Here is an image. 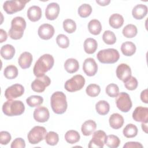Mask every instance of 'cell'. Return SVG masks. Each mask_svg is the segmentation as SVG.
Instances as JSON below:
<instances>
[{
    "mask_svg": "<svg viewBox=\"0 0 148 148\" xmlns=\"http://www.w3.org/2000/svg\"><path fill=\"white\" fill-rule=\"evenodd\" d=\"M80 138L79 132L75 130H69L65 134V140L70 144H74L79 141Z\"/></svg>",
    "mask_w": 148,
    "mask_h": 148,
    "instance_id": "obj_32",
    "label": "cell"
},
{
    "mask_svg": "<svg viewBox=\"0 0 148 148\" xmlns=\"http://www.w3.org/2000/svg\"><path fill=\"white\" fill-rule=\"evenodd\" d=\"M3 75L5 77L8 79H15L18 75V69L13 65H8L5 68Z\"/></svg>",
    "mask_w": 148,
    "mask_h": 148,
    "instance_id": "obj_34",
    "label": "cell"
},
{
    "mask_svg": "<svg viewBox=\"0 0 148 148\" xmlns=\"http://www.w3.org/2000/svg\"><path fill=\"white\" fill-rule=\"evenodd\" d=\"M143 145L138 142H128L123 146L124 148H142Z\"/></svg>",
    "mask_w": 148,
    "mask_h": 148,
    "instance_id": "obj_47",
    "label": "cell"
},
{
    "mask_svg": "<svg viewBox=\"0 0 148 148\" xmlns=\"http://www.w3.org/2000/svg\"><path fill=\"white\" fill-rule=\"evenodd\" d=\"M117 77L124 83L131 76V69L129 65L126 64H120L116 68Z\"/></svg>",
    "mask_w": 148,
    "mask_h": 148,
    "instance_id": "obj_16",
    "label": "cell"
},
{
    "mask_svg": "<svg viewBox=\"0 0 148 148\" xmlns=\"http://www.w3.org/2000/svg\"><path fill=\"white\" fill-rule=\"evenodd\" d=\"M51 83V80L49 76L44 75L36 78L31 83L32 90L36 92H42Z\"/></svg>",
    "mask_w": 148,
    "mask_h": 148,
    "instance_id": "obj_10",
    "label": "cell"
},
{
    "mask_svg": "<svg viewBox=\"0 0 148 148\" xmlns=\"http://www.w3.org/2000/svg\"><path fill=\"white\" fill-rule=\"evenodd\" d=\"M110 126L115 130H117L122 127L123 125L124 120L123 117L117 113L112 114L109 119Z\"/></svg>",
    "mask_w": 148,
    "mask_h": 148,
    "instance_id": "obj_22",
    "label": "cell"
},
{
    "mask_svg": "<svg viewBox=\"0 0 148 148\" xmlns=\"http://www.w3.org/2000/svg\"><path fill=\"white\" fill-rule=\"evenodd\" d=\"M26 102L29 107H37L43 103V98L40 95H31L27 98Z\"/></svg>",
    "mask_w": 148,
    "mask_h": 148,
    "instance_id": "obj_35",
    "label": "cell"
},
{
    "mask_svg": "<svg viewBox=\"0 0 148 148\" xmlns=\"http://www.w3.org/2000/svg\"><path fill=\"white\" fill-rule=\"evenodd\" d=\"M120 140L117 136L114 135H109L107 136L105 144L110 148H117L119 146Z\"/></svg>",
    "mask_w": 148,
    "mask_h": 148,
    "instance_id": "obj_39",
    "label": "cell"
},
{
    "mask_svg": "<svg viewBox=\"0 0 148 148\" xmlns=\"http://www.w3.org/2000/svg\"><path fill=\"white\" fill-rule=\"evenodd\" d=\"M96 128V123L92 120H88L83 123L81 127V131L83 135L90 136L95 131Z\"/></svg>",
    "mask_w": 148,
    "mask_h": 148,
    "instance_id": "obj_23",
    "label": "cell"
},
{
    "mask_svg": "<svg viewBox=\"0 0 148 148\" xmlns=\"http://www.w3.org/2000/svg\"><path fill=\"white\" fill-rule=\"evenodd\" d=\"M54 32V28L52 25L49 24H43L39 27L38 34L41 39L43 40H49L53 36Z\"/></svg>",
    "mask_w": 148,
    "mask_h": 148,
    "instance_id": "obj_15",
    "label": "cell"
},
{
    "mask_svg": "<svg viewBox=\"0 0 148 148\" xmlns=\"http://www.w3.org/2000/svg\"><path fill=\"white\" fill-rule=\"evenodd\" d=\"M77 12L81 17L86 18L91 14L92 12V8L89 4L84 3L79 7Z\"/></svg>",
    "mask_w": 148,
    "mask_h": 148,
    "instance_id": "obj_38",
    "label": "cell"
},
{
    "mask_svg": "<svg viewBox=\"0 0 148 148\" xmlns=\"http://www.w3.org/2000/svg\"><path fill=\"white\" fill-rule=\"evenodd\" d=\"M29 1H6L3 3V9L7 14H12L22 10Z\"/></svg>",
    "mask_w": 148,
    "mask_h": 148,
    "instance_id": "obj_9",
    "label": "cell"
},
{
    "mask_svg": "<svg viewBox=\"0 0 148 148\" xmlns=\"http://www.w3.org/2000/svg\"><path fill=\"white\" fill-rule=\"evenodd\" d=\"M12 139V136L8 131H1L0 132V143L3 145H6L9 143Z\"/></svg>",
    "mask_w": 148,
    "mask_h": 148,
    "instance_id": "obj_45",
    "label": "cell"
},
{
    "mask_svg": "<svg viewBox=\"0 0 148 148\" xmlns=\"http://www.w3.org/2000/svg\"><path fill=\"white\" fill-rule=\"evenodd\" d=\"M60 6L57 3L51 2L47 5L45 10V16L49 20H54L58 16Z\"/></svg>",
    "mask_w": 148,
    "mask_h": 148,
    "instance_id": "obj_18",
    "label": "cell"
},
{
    "mask_svg": "<svg viewBox=\"0 0 148 148\" xmlns=\"http://www.w3.org/2000/svg\"><path fill=\"white\" fill-rule=\"evenodd\" d=\"M63 28L67 33L72 34L76 29V23L72 19H66L63 21Z\"/></svg>",
    "mask_w": 148,
    "mask_h": 148,
    "instance_id": "obj_40",
    "label": "cell"
},
{
    "mask_svg": "<svg viewBox=\"0 0 148 148\" xmlns=\"http://www.w3.org/2000/svg\"><path fill=\"white\" fill-rule=\"evenodd\" d=\"M8 38V35L6 32L3 29H1L0 30V42L3 43L6 41Z\"/></svg>",
    "mask_w": 148,
    "mask_h": 148,
    "instance_id": "obj_49",
    "label": "cell"
},
{
    "mask_svg": "<svg viewBox=\"0 0 148 148\" xmlns=\"http://www.w3.org/2000/svg\"><path fill=\"white\" fill-rule=\"evenodd\" d=\"M97 58L102 64H114L119 60L120 54L115 49H106L99 51Z\"/></svg>",
    "mask_w": 148,
    "mask_h": 148,
    "instance_id": "obj_5",
    "label": "cell"
},
{
    "mask_svg": "<svg viewBox=\"0 0 148 148\" xmlns=\"http://www.w3.org/2000/svg\"><path fill=\"white\" fill-rule=\"evenodd\" d=\"M64 68L69 73H75L79 68V62L75 58H68L64 63Z\"/></svg>",
    "mask_w": 148,
    "mask_h": 148,
    "instance_id": "obj_28",
    "label": "cell"
},
{
    "mask_svg": "<svg viewBox=\"0 0 148 148\" xmlns=\"http://www.w3.org/2000/svg\"><path fill=\"white\" fill-rule=\"evenodd\" d=\"M116 103L117 108L122 112H128L132 108V101L129 94L121 92L116 97Z\"/></svg>",
    "mask_w": 148,
    "mask_h": 148,
    "instance_id": "obj_8",
    "label": "cell"
},
{
    "mask_svg": "<svg viewBox=\"0 0 148 148\" xmlns=\"http://www.w3.org/2000/svg\"><path fill=\"white\" fill-rule=\"evenodd\" d=\"M141 125H142V128L143 131H145V132L147 133V123H142Z\"/></svg>",
    "mask_w": 148,
    "mask_h": 148,
    "instance_id": "obj_51",
    "label": "cell"
},
{
    "mask_svg": "<svg viewBox=\"0 0 148 148\" xmlns=\"http://www.w3.org/2000/svg\"><path fill=\"white\" fill-rule=\"evenodd\" d=\"M122 33L125 38H132L137 35L138 29L135 25L130 24L124 27L123 29Z\"/></svg>",
    "mask_w": 148,
    "mask_h": 148,
    "instance_id": "obj_33",
    "label": "cell"
},
{
    "mask_svg": "<svg viewBox=\"0 0 148 148\" xmlns=\"http://www.w3.org/2000/svg\"><path fill=\"white\" fill-rule=\"evenodd\" d=\"M106 93L110 97H116L119 94V88L118 86L114 83L108 84L105 89Z\"/></svg>",
    "mask_w": 148,
    "mask_h": 148,
    "instance_id": "obj_42",
    "label": "cell"
},
{
    "mask_svg": "<svg viewBox=\"0 0 148 148\" xmlns=\"http://www.w3.org/2000/svg\"><path fill=\"white\" fill-rule=\"evenodd\" d=\"M33 116L36 121L45 123L49 120L50 113L47 108L45 106H38L34 110Z\"/></svg>",
    "mask_w": 148,
    "mask_h": 148,
    "instance_id": "obj_17",
    "label": "cell"
},
{
    "mask_svg": "<svg viewBox=\"0 0 148 148\" xmlns=\"http://www.w3.org/2000/svg\"><path fill=\"white\" fill-rule=\"evenodd\" d=\"M132 118L137 122L147 123L148 108L143 106L136 107L132 113Z\"/></svg>",
    "mask_w": 148,
    "mask_h": 148,
    "instance_id": "obj_14",
    "label": "cell"
},
{
    "mask_svg": "<svg viewBox=\"0 0 148 148\" xmlns=\"http://www.w3.org/2000/svg\"><path fill=\"white\" fill-rule=\"evenodd\" d=\"M46 134L47 131L44 127L35 126L28 134V142L32 145L38 144L45 138Z\"/></svg>",
    "mask_w": 148,
    "mask_h": 148,
    "instance_id": "obj_7",
    "label": "cell"
},
{
    "mask_svg": "<svg viewBox=\"0 0 148 148\" xmlns=\"http://www.w3.org/2000/svg\"><path fill=\"white\" fill-rule=\"evenodd\" d=\"M88 29L91 34L97 35H99L102 31V25L99 20L93 19L90 20L88 23Z\"/></svg>",
    "mask_w": 148,
    "mask_h": 148,
    "instance_id": "obj_29",
    "label": "cell"
},
{
    "mask_svg": "<svg viewBox=\"0 0 148 148\" xmlns=\"http://www.w3.org/2000/svg\"><path fill=\"white\" fill-rule=\"evenodd\" d=\"M95 109L99 114L102 116L106 115L109 112L110 105L107 101L104 100H100L96 103Z\"/></svg>",
    "mask_w": 148,
    "mask_h": 148,
    "instance_id": "obj_30",
    "label": "cell"
},
{
    "mask_svg": "<svg viewBox=\"0 0 148 148\" xmlns=\"http://www.w3.org/2000/svg\"><path fill=\"white\" fill-rule=\"evenodd\" d=\"M45 139L46 143L51 146L56 145L59 141L58 134L54 131H50L47 133Z\"/></svg>",
    "mask_w": 148,
    "mask_h": 148,
    "instance_id": "obj_36",
    "label": "cell"
},
{
    "mask_svg": "<svg viewBox=\"0 0 148 148\" xmlns=\"http://www.w3.org/2000/svg\"><path fill=\"white\" fill-rule=\"evenodd\" d=\"M86 92L88 96L91 97H95L99 94L101 88L98 84H90L86 87Z\"/></svg>",
    "mask_w": 148,
    "mask_h": 148,
    "instance_id": "obj_41",
    "label": "cell"
},
{
    "mask_svg": "<svg viewBox=\"0 0 148 148\" xmlns=\"http://www.w3.org/2000/svg\"><path fill=\"white\" fill-rule=\"evenodd\" d=\"M85 79L81 75H76L66 80L64 87L69 92H75L80 90L85 84Z\"/></svg>",
    "mask_w": 148,
    "mask_h": 148,
    "instance_id": "obj_6",
    "label": "cell"
},
{
    "mask_svg": "<svg viewBox=\"0 0 148 148\" xmlns=\"http://www.w3.org/2000/svg\"><path fill=\"white\" fill-rule=\"evenodd\" d=\"M15 54L14 47L9 44L3 45L1 48V55L3 58L8 60H11Z\"/></svg>",
    "mask_w": 148,
    "mask_h": 148,
    "instance_id": "obj_26",
    "label": "cell"
},
{
    "mask_svg": "<svg viewBox=\"0 0 148 148\" xmlns=\"http://www.w3.org/2000/svg\"><path fill=\"white\" fill-rule=\"evenodd\" d=\"M138 83L137 79L132 76L126 82H124V86L128 90H135L138 87Z\"/></svg>",
    "mask_w": 148,
    "mask_h": 148,
    "instance_id": "obj_44",
    "label": "cell"
},
{
    "mask_svg": "<svg viewBox=\"0 0 148 148\" xmlns=\"http://www.w3.org/2000/svg\"><path fill=\"white\" fill-rule=\"evenodd\" d=\"M147 13V7L143 4L136 5L132 10V14L134 18L141 20L143 18Z\"/></svg>",
    "mask_w": 148,
    "mask_h": 148,
    "instance_id": "obj_21",
    "label": "cell"
},
{
    "mask_svg": "<svg viewBox=\"0 0 148 148\" xmlns=\"http://www.w3.org/2000/svg\"><path fill=\"white\" fill-rule=\"evenodd\" d=\"M140 99L141 101L145 103H148V98H147V90L145 89L143 90L140 93Z\"/></svg>",
    "mask_w": 148,
    "mask_h": 148,
    "instance_id": "obj_48",
    "label": "cell"
},
{
    "mask_svg": "<svg viewBox=\"0 0 148 148\" xmlns=\"http://www.w3.org/2000/svg\"><path fill=\"white\" fill-rule=\"evenodd\" d=\"M2 112L8 116H19L25 110L23 102L18 100L8 99L2 105Z\"/></svg>",
    "mask_w": 148,
    "mask_h": 148,
    "instance_id": "obj_3",
    "label": "cell"
},
{
    "mask_svg": "<svg viewBox=\"0 0 148 148\" xmlns=\"http://www.w3.org/2000/svg\"><path fill=\"white\" fill-rule=\"evenodd\" d=\"M56 42L58 46L62 49L68 48L69 45L68 38L64 34H59L56 38Z\"/></svg>",
    "mask_w": 148,
    "mask_h": 148,
    "instance_id": "obj_43",
    "label": "cell"
},
{
    "mask_svg": "<svg viewBox=\"0 0 148 148\" xmlns=\"http://www.w3.org/2000/svg\"><path fill=\"white\" fill-rule=\"evenodd\" d=\"M135 45L130 41H127L122 43L121 46V51L125 56H131L136 51Z\"/></svg>",
    "mask_w": 148,
    "mask_h": 148,
    "instance_id": "obj_27",
    "label": "cell"
},
{
    "mask_svg": "<svg viewBox=\"0 0 148 148\" xmlns=\"http://www.w3.org/2000/svg\"><path fill=\"white\" fill-rule=\"evenodd\" d=\"M50 105L55 113L61 114L65 113L68 106L65 94L62 91L54 92L50 98Z\"/></svg>",
    "mask_w": 148,
    "mask_h": 148,
    "instance_id": "obj_2",
    "label": "cell"
},
{
    "mask_svg": "<svg viewBox=\"0 0 148 148\" xmlns=\"http://www.w3.org/2000/svg\"><path fill=\"white\" fill-rule=\"evenodd\" d=\"M25 28L26 22L24 18L20 16L14 17L11 21V27L8 32L10 38L14 40L21 39Z\"/></svg>",
    "mask_w": 148,
    "mask_h": 148,
    "instance_id": "obj_4",
    "label": "cell"
},
{
    "mask_svg": "<svg viewBox=\"0 0 148 148\" xmlns=\"http://www.w3.org/2000/svg\"><path fill=\"white\" fill-rule=\"evenodd\" d=\"M138 130L137 127L133 124H128L123 131L124 136L127 138L135 137L138 134Z\"/></svg>",
    "mask_w": 148,
    "mask_h": 148,
    "instance_id": "obj_31",
    "label": "cell"
},
{
    "mask_svg": "<svg viewBox=\"0 0 148 148\" xmlns=\"http://www.w3.org/2000/svg\"><path fill=\"white\" fill-rule=\"evenodd\" d=\"M96 2L101 6H106L109 5L110 2V0H102V1H96Z\"/></svg>",
    "mask_w": 148,
    "mask_h": 148,
    "instance_id": "obj_50",
    "label": "cell"
},
{
    "mask_svg": "<svg viewBox=\"0 0 148 148\" xmlns=\"http://www.w3.org/2000/svg\"><path fill=\"white\" fill-rule=\"evenodd\" d=\"M33 60L32 55L27 51L23 52L21 54L18 59V63L22 69L29 68Z\"/></svg>",
    "mask_w": 148,
    "mask_h": 148,
    "instance_id": "obj_19",
    "label": "cell"
},
{
    "mask_svg": "<svg viewBox=\"0 0 148 148\" xmlns=\"http://www.w3.org/2000/svg\"><path fill=\"white\" fill-rule=\"evenodd\" d=\"M109 23L110 26L113 28L119 29L124 24V18L120 14H113L109 17Z\"/></svg>",
    "mask_w": 148,
    "mask_h": 148,
    "instance_id": "obj_24",
    "label": "cell"
},
{
    "mask_svg": "<svg viewBox=\"0 0 148 148\" xmlns=\"http://www.w3.org/2000/svg\"><path fill=\"white\" fill-rule=\"evenodd\" d=\"M12 148H24L25 147V140L21 138H16L11 143Z\"/></svg>",
    "mask_w": 148,
    "mask_h": 148,
    "instance_id": "obj_46",
    "label": "cell"
},
{
    "mask_svg": "<svg viewBox=\"0 0 148 148\" xmlns=\"http://www.w3.org/2000/svg\"><path fill=\"white\" fill-rule=\"evenodd\" d=\"M42 12L40 8L36 5L29 7L27 10L28 18L32 22L39 20L42 17Z\"/></svg>",
    "mask_w": 148,
    "mask_h": 148,
    "instance_id": "obj_20",
    "label": "cell"
},
{
    "mask_svg": "<svg viewBox=\"0 0 148 148\" xmlns=\"http://www.w3.org/2000/svg\"><path fill=\"white\" fill-rule=\"evenodd\" d=\"M83 70L88 76H94L98 71V65L92 58H86L83 64Z\"/></svg>",
    "mask_w": 148,
    "mask_h": 148,
    "instance_id": "obj_13",
    "label": "cell"
},
{
    "mask_svg": "<svg viewBox=\"0 0 148 148\" xmlns=\"http://www.w3.org/2000/svg\"><path fill=\"white\" fill-rule=\"evenodd\" d=\"M24 92V88L21 84H14L6 89L5 97L7 99H12L21 97Z\"/></svg>",
    "mask_w": 148,
    "mask_h": 148,
    "instance_id": "obj_12",
    "label": "cell"
},
{
    "mask_svg": "<svg viewBox=\"0 0 148 148\" xmlns=\"http://www.w3.org/2000/svg\"><path fill=\"white\" fill-rule=\"evenodd\" d=\"M106 137V134L103 131L98 130L94 132L92 135L91 140L89 142L88 147L89 148H102L105 144Z\"/></svg>",
    "mask_w": 148,
    "mask_h": 148,
    "instance_id": "obj_11",
    "label": "cell"
},
{
    "mask_svg": "<svg viewBox=\"0 0 148 148\" xmlns=\"http://www.w3.org/2000/svg\"><path fill=\"white\" fill-rule=\"evenodd\" d=\"M102 39L105 43L107 45H113L116 42V37L114 32L111 31H105L102 35Z\"/></svg>",
    "mask_w": 148,
    "mask_h": 148,
    "instance_id": "obj_37",
    "label": "cell"
},
{
    "mask_svg": "<svg viewBox=\"0 0 148 148\" xmlns=\"http://www.w3.org/2000/svg\"><path fill=\"white\" fill-rule=\"evenodd\" d=\"M98 48V43L97 40L93 38H87L84 42V50L85 52L88 54H93L95 52Z\"/></svg>",
    "mask_w": 148,
    "mask_h": 148,
    "instance_id": "obj_25",
    "label": "cell"
},
{
    "mask_svg": "<svg viewBox=\"0 0 148 148\" xmlns=\"http://www.w3.org/2000/svg\"><path fill=\"white\" fill-rule=\"evenodd\" d=\"M54 60L53 57L49 54H45L40 56L35 64L33 72L35 76L39 77L50 71L53 66Z\"/></svg>",
    "mask_w": 148,
    "mask_h": 148,
    "instance_id": "obj_1",
    "label": "cell"
}]
</instances>
